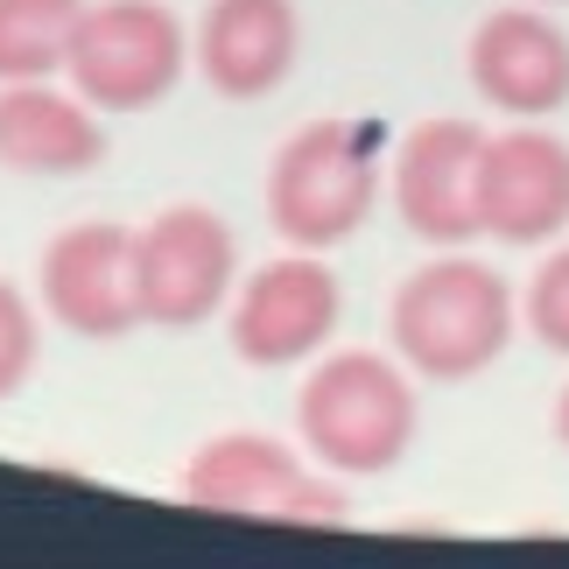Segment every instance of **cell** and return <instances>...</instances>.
<instances>
[{"mask_svg": "<svg viewBox=\"0 0 569 569\" xmlns=\"http://www.w3.org/2000/svg\"><path fill=\"white\" fill-rule=\"evenodd\" d=\"M84 0H0V84L63 78Z\"/></svg>", "mask_w": 569, "mask_h": 569, "instance_id": "obj_14", "label": "cell"}, {"mask_svg": "<svg viewBox=\"0 0 569 569\" xmlns=\"http://www.w3.org/2000/svg\"><path fill=\"white\" fill-rule=\"evenodd\" d=\"M177 492L197 513L274 520V528H345L352 520L345 492L331 486V471L310 450L281 443V436H260V429H226L211 443H197Z\"/></svg>", "mask_w": 569, "mask_h": 569, "instance_id": "obj_4", "label": "cell"}, {"mask_svg": "<svg viewBox=\"0 0 569 569\" xmlns=\"http://www.w3.org/2000/svg\"><path fill=\"white\" fill-rule=\"evenodd\" d=\"M36 359H42V317H36V302L0 274V401H14V393L36 380Z\"/></svg>", "mask_w": 569, "mask_h": 569, "instance_id": "obj_16", "label": "cell"}, {"mask_svg": "<svg viewBox=\"0 0 569 569\" xmlns=\"http://www.w3.org/2000/svg\"><path fill=\"white\" fill-rule=\"evenodd\" d=\"M99 162H106L99 106L84 99L71 78L63 84L57 78L0 84V169L63 183V177H92Z\"/></svg>", "mask_w": 569, "mask_h": 569, "instance_id": "obj_13", "label": "cell"}, {"mask_svg": "<svg viewBox=\"0 0 569 569\" xmlns=\"http://www.w3.org/2000/svg\"><path fill=\"white\" fill-rule=\"evenodd\" d=\"M541 8H562V0H541Z\"/></svg>", "mask_w": 569, "mask_h": 569, "instance_id": "obj_18", "label": "cell"}, {"mask_svg": "<svg viewBox=\"0 0 569 569\" xmlns=\"http://www.w3.org/2000/svg\"><path fill=\"white\" fill-rule=\"evenodd\" d=\"M520 331V289L471 247H436V260L401 274L387 302V338L401 366L429 387H465L507 359Z\"/></svg>", "mask_w": 569, "mask_h": 569, "instance_id": "obj_1", "label": "cell"}, {"mask_svg": "<svg viewBox=\"0 0 569 569\" xmlns=\"http://www.w3.org/2000/svg\"><path fill=\"white\" fill-rule=\"evenodd\" d=\"M422 436V393L401 352H317L296 387V443L331 478H387Z\"/></svg>", "mask_w": 569, "mask_h": 569, "instance_id": "obj_2", "label": "cell"}, {"mask_svg": "<svg viewBox=\"0 0 569 569\" xmlns=\"http://www.w3.org/2000/svg\"><path fill=\"white\" fill-rule=\"evenodd\" d=\"M478 156H486V127L478 120H422L408 127L387 162V204L422 247H471L478 232Z\"/></svg>", "mask_w": 569, "mask_h": 569, "instance_id": "obj_9", "label": "cell"}, {"mask_svg": "<svg viewBox=\"0 0 569 569\" xmlns=\"http://www.w3.org/2000/svg\"><path fill=\"white\" fill-rule=\"evenodd\" d=\"M190 63L232 106L274 99L302 63V8L296 0H204L190 29Z\"/></svg>", "mask_w": 569, "mask_h": 569, "instance_id": "obj_12", "label": "cell"}, {"mask_svg": "<svg viewBox=\"0 0 569 569\" xmlns=\"http://www.w3.org/2000/svg\"><path fill=\"white\" fill-rule=\"evenodd\" d=\"M190 71V29L169 0H84L63 78L99 113H156Z\"/></svg>", "mask_w": 569, "mask_h": 569, "instance_id": "obj_5", "label": "cell"}, {"mask_svg": "<svg viewBox=\"0 0 569 569\" xmlns=\"http://www.w3.org/2000/svg\"><path fill=\"white\" fill-rule=\"evenodd\" d=\"M338 317H345V289L331 260L310 247H289L239 274V289L226 302V345L253 373H289V366H310L317 352H331Z\"/></svg>", "mask_w": 569, "mask_h": 569, "instance_id": "obj_6", "label": "cell"}, {"mask_svg": "<svg viewBox=\"0 0 569 569\" xmlns=\"http://www.w3.org/2000/svg\"><path fill=\"white\" fill-rule=\"evenodd\" d=\"M380 190V127L338 113L302 120L268 162V226L281 232V247L331 253L352 232H366Z\"/></svg>", "mask_w": 569, "mask_h": 569, "instance_id": "obj_3", "label": "cell"}, {"mask_svg": "<svg viewBox=\"0 0 569 569\" xmlns=\"http://www.w3.org/2000/svg\"><path fill=\"white\" fill-rule=\"evenodd\" d=\"M36 302L71 338L113 345L141 323L134 296V226L120 218H78L63 226L36 260Z\"/></svg>", "mask_w": 569, "mask_h": 569, "instance_id": "obj_8", "label": "cell"}, {"mask_svg": "<svg viewBox=\"0 0 569 569\" xmlns=\"http://www.w3.org/2000/svg\"><path fill=\"white\" fill-rule=\"evenodd\" d=\"M520 323H528V338L541 352L569 359V239H556V247L535 260L528 289H520Z\"/></svg>", "mask_w": 569, "mask_h": 569, "instance_id": "obj_15", "label": "cell"}, {"mask_svg": "<svg viewBox=\"0 0 569 569\" xmlns=\"http://www.w3.org/2000/svg\"><path fill=\"white\" fill-rule=\"evenodd\" d=\"M471 92L507 120H549L569 106V29L541 0H507L478 14L465 42Z\"/></svg>", "mask_w": 569, "mask_h": 569, "instance_id": "obj_11", "label": "cell"}, {"mask_svg": "<svg viewBox=\"0 0 569 569\" xmlns=\"http://www.w3.org/2000/svg\"><path fill=\"white\" fill-rule=\"evenodd\" d=\"M478 232L492 247H556L569 232V141L541 120L486 134L478 156Z\"/></svg>", "mask_w": 569, "mask_h": 569, "instance_id": "obj_10", "label": "cell"}, {"mask_svg": "<svg viewBox=\"0 0 569 569\" xmlns=\"http://www.w3.org/2000/svg\"><path fill=\"white\" fill-rule=\"evenodd\" d=\"M239 289V232L211 204H162L134 226V296L141 323L156 331H197L226 317Z\"/></svg>", "mask_w": 569, "mask_h": 569, "instance_id": "obj_7", "label": "cell"}, {"mask_svg": "<svg viewBox=\"0 0 569 569\" xmlns=\"http://www.w3.org/2000/svg\"><path fill=\"white\" fill-rule=\"evenodd\" d=\"M556 443L569 450V380H562V393H556Z\"/></svg>", "mask_w": 569, "mask_h": 569, "instance_id": "obj_17", "label": "cell"}]
</instances>
